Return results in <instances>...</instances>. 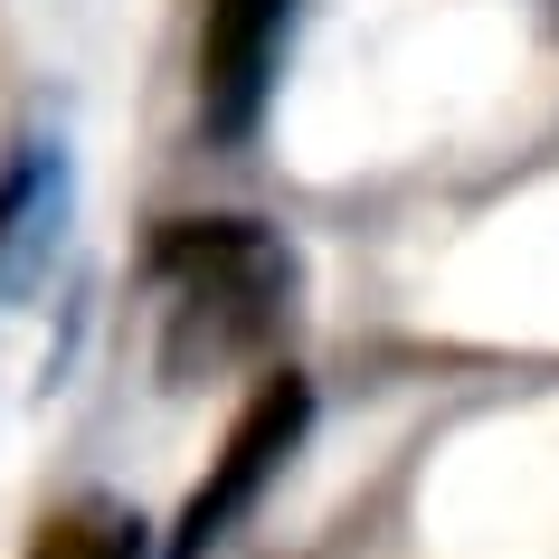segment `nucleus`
<instances>
[{"instance_id": "1", "label": "nucleus", "mask_w": 559, "mask_h": 559, "mask_svg": "<svg viewBox=\"0 0 559 559\" xmlns=\"http://www.w3.org/2000/svg\"><path fill=\"white\" fill-rule=\"evenodd\" d=\"M143 275L162 285V389H200L237 360H265L304 285L295 247L265 218H162Z\"/></svg>"}, {"instance_id": "2", "label": "nucleus", "mask_w": 559, "mask_h": 559, "mask_svg": "<svg viewBox=\"0 0 559 559\" xmlns=\"http://www.w3.org/2000/svg\"><path fill=\"white\" fill-rule=\"evenodd\" d=\"M304 437H313V380H304L295 360H275V370H257V389L237 399L228 437H218L209 474L190 484V502H180V522H171V540H162V559H209V550H228L237 531H247V512L275 493V474L304 455Z\"/></svg>"}, {"instance_id": "3", "label": "nucleus", "mask_w": 559, "mask_h": 559, "mask_svg": "<svg viewBox=\"0 0 559 559\" xmlns=\"http://www.w3.org/2000/svg\"><path fill=\"white\" fill-rule=\"evenodd\" d=\"M304 0H209V29H200V123L209 143H247L275 95V58L295 38Z\"/></svg>"}, {"instance_id": "4", "label": "nucleus", "mask_w": 559, "mask_h": 559, "mask_svg": "<svg viewBox=\"0 0 559 559\" xmlns=\"http://www.w3.org/2000/svg\"><path fill=\"white\" fill-rule=\"evenodd\" d=\"M29 559H152V522L115 493H76V502H48L38 512Z\"/></svg>"}]
</instances>
